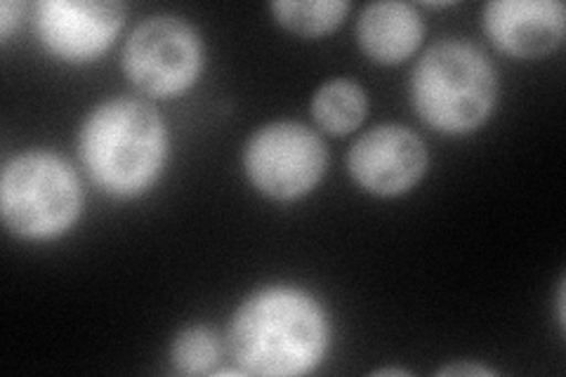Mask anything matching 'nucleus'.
<instances>
[{
	"instance_id": "1",
	"label": "nucleus",
	"mask_w": 566,
	"mask_h": 377,
	"mask_svg": "<svg viewBox=\"0 0 566 377\" xmlns=\"http://www.w3.org/2000/svg\"><path fill=\"white\" fill-rule=\"evenodd\" d=\"M331 347V318L312 293L264 285L232 316L229 349L243 375L295 377L318 368Z\"/></svg>"
},
{
	"instance_id": "5",
	"label": "nucleus",
	"mask_w": 566,
	"mask_h": 377,
	"mask_svg": "<svg viewBox=\"0 0 566 377\" xmlns=\"http://www.w3.org/2000/svg\"><path fill=\"white\" fill-rule=\"evenodd\" d=\"M203 62L201 33L172 14H156L139 22L120 55L130 83L158 100L187 93L199 81Z\"/></svg>"
},
{
	"instance_id": "11",
	"label": "nucleus",
	"mask_w": 566,
	"mask_h": 377,
	"mask_svg": "<svg viewBox=\"0 0 566 377\" xmlns=\"http://www.w3.org/2000/svg\"><path fill=\"white\" fill-rule=\"evenodd\" d=\"M368 112L366 90L349 78H333L312 97V116L318 128L333 137L349 135L359 128Z\"/></svg>"
},
{
	"instance_id": "2",
	"label": "nucleus",
	"mask_w": 566,
	"mask_h": 377,
	"mask_svg": "<svg viewBox=\"0 0 566 377\" xmlns=\"http://www.w3.org/2000/svg\"><path fill=\"white\" fill-rule=\"evenodd\" d=\"M81 160L93 182L116 199L147 193L168 164V128L145 100H106L78 133Z\"/></svg>"
},
{
	"instance_id": "13",
	"label": "nucleus",
	"mask_w": 566,
	"mask_h": 377,
	"mask_svg": "<svg viewBox=\"0 0 566 377\" xmlns=\"http://www.w3.org/2000/svg\"><path fill=\"white\" fill-rule=\"evenodd\" d=\"M222 354L220 335L208 326L185 328L175 337L170 358L177 373L182 375H208L216 368Z\"/></svg>"
},
{
	"instance_id": "16",
	"label": "nucleus",
	"mask_w": 566,
	"mask_h": 377,
	"mask_svg": "<svg viewBox=\"0 0 566 377\" xmlns=\"http://www.w3.org/2000/svg\"><path fill=\"white\" fill-rule=\"evenodd\" d=\"M376 375H409V370H401V368H380V370H376Z\"/></svg>"
},
{
	"instance_id": "9",
	"label": "nucleus",
	"mask_w": 566,
	"mask_h": 377,
	"mask_svg": "<svg viewBox=\"0 0 566 377\" xmlns=\"http://www.w3.org/2000/svg\"><path fill=\"white\" fill-rule=\"evenodd\" d=\"M484 31L510 57H545L566 33V8L559 0H493L484 8Z\"/></svg>"
},
{
	"instance_id": "4",
	"label": "nucleus",
	"mask_w": 566,
	"mask_h": 377,
	"mask_svg": "<svg viewBox=\"0 0 566 377\" xmlns=\"http://www.w3.org/2000/svg\"><path fill=\"white\" fill-rule=\"evenodd\" d=\"M81 210V179L66 158L52 151H27L8 160L0 177V214L14 237L60 239L78 222Z\"/></svg>"
},
{
	"instance_id": "3",
	"label": "nucleus",
	"mask_w": 566,
	"mask_h": 377,
	"mask_svg": "<svg viewBox=\"0 0 566 377\" xmlns=\"http://www.w3.org/2000/svg\"><path fill=\"white\" fill-rule=\"evenodd\" d=\"M411 102L432 130L472 133L495 109L499 71L482 48L468 41H439L413 66Z\"/></svg>"
},
{
	"instance_id": "6",
	"label": "nucleus",
	"mask_w": 566,
	"mask_h": 377,
	"mask_svg": "<svg viewBox=\"0 0 566 377\" xmlns=\"http://www.w3.org/2000/svg\"><path fill=\"white\" fill-rule=\"evenodd\" d=\"M243 168L251 185L268 199L295 201L324 179L328 149L310 125L276 121L248 139Z\"/></svg>"
},
{
	"instance_id": "17",
	"label": "nucleus",
	"mask_w": 566,
	"mask_h": 377,
	"mask_svg": "<svg viewBox=\"0 0 566 377\" xmlns=\"http://www.w3.org/2000/svg\"><path fill=\"white\" fill-rule=\"evenodd\" d=\"M428 8H449V6H453V3H424Z\"/></svg>"
},
{
	"instance_id": "12",
	"label": "nucleus",
	"mask_w": 566,
	"mask_h": 377,
	"mask_svg": "<svg viewBox=\"0 0 566 377\" xmlns=\"http://www.w3.org/2000/svg\"><path fill=\"white\" fill-rule=\"evenodd\" d=\"M349 10V0H276L272 3L276 22L297 35H307V39L338 29Z\"/></svg>"
},
{
	"instance_id": "8",
	"label": "nucleus",
	"mask_w": 566,
	"mask_h": 377,
	"mask_svg": "<svg viewBox=\"0 0 566 377\" xmlns=\"http://www.w3.org/2000/svg\"><path fill=\"white\" fill-rule=\"evenodd\" d=\"M428 147L418 133L406 125L385 123L370 128L347 154V170L364 191L382 196H401L418 187L428 172Z\"/></svg>"
},
{
	"instance_id": "10",
	"label": "nucleus",
	"mask_w": 566,
	"mask_h": 377,
	"mask_svg": "<svg viewBox=\"0 0 566 377\" xmlns=\"http://www.w3.org/2000/svg\"><path fill=\"white\" fill-rule=\"evenodd\" d=\"M359 45L378 64H399L420 48L424 24L418 10L401 0H378L361 10Z\"/></svg>"
},
{
	"instance_id": "7",
	"label": "nucleus",
	"mask_w": 566,
	"mask_h": 377,
	"mask_svg": "<svg viewBox=\"0 0 566 377\" xmlns=\"http://www.w3.org/2000/svg\"><path fill=\"white\" fill-rule=\"evenodd\" d=\"M126 24V8L112 0H41L33 27L43 48L69 64L102 57Z\"/></svg>"
},
{
	"instance_id": "14",
	"label": "nucleus",
	"mask_w": 566,
	"mask_h": 377,
	"mask_svg": "<svg viewBox=\"0 0 566 377\" xmlns=\"http://www.w3.org/2000/svg\"><path fill=\"white\" fill-rule=\"evenodd\" d=\"M22 10L24 6L14 3V0H3V6H0V35H3V43L10 39L12 29L20 24Z\"/></svg>"
},
{
	"instance_id": "15",
	"label": "nucleus",
	"mask_w": 566,
	"mask_h": 377,
	"mask_svg": "<svg viewBox=\"0 0 566 377\" xmlns=\"http://www.w3.org/2000/svg\"><path fill=\"white\" fill-rule=\"evenodd\" d=\"M441 377H460V375H468V377H489L495 375V370L480 366V364H468V362H458L451 366H444L439 370Z\"/></svg>"
}]
</instances>
